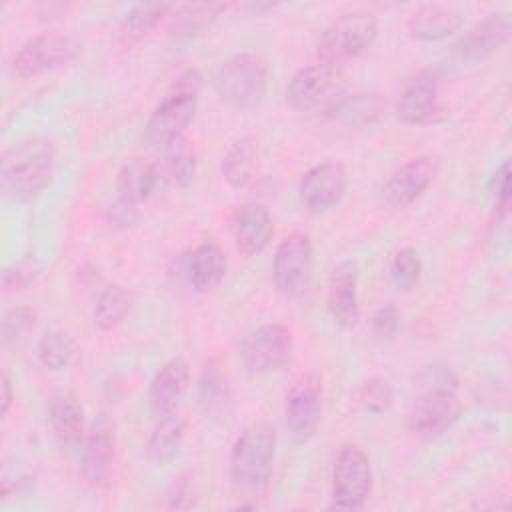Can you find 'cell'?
I'll list each match as a JSON object with an SVG mask.
<instances>
[{"label": "cell", "mask_w": 512, "mask_h": 512, "mask_svg": "<svg viewBox=\"0 0 512 512\" xmlns=\"http://www.w3.org/2000/svg\"><path fill=\"white\" fill-rule=\"evenodd\" d=\"M450 372L436 380L434 386L426 388L412 404L408 412V428L418 438L430 440L450 430L460 414L462 402L456 394V384L448 382Z\"/></svg>", "instance_id": "8992f818"}, {"label": "cell", "mask_w": 512, "mask_h": 512, "mask_svg": "<svg viewBox=\"0 0 512 512\" xmlns=\"http://www.w3.org/2000/svg\"><path fill=\"white\" fill-rule=\"evenodd\" d=\"M358 278L360 270L354 260L338 262L328 276V310L344 330H352L360 320Z\"/></svg>", "instance_id": "ac0fdd59"}, {"label": "cell", "mask_w": 512, "mask_h": 512, "mask_svg": "<svg viewBox=\"0 0 512 512\" xmlns=\"http://www.w3.org/2000/svg\"><path fill=\"white\" fill-rule=\"evenodd\" d=\"M170 4H136L132 6L118 26V38L124 44H134L146 38L166 16Z\"/></svg>", "instance_id": "f1b7e54d"}, {"label": "cell", "mask_w": 512, "mask_h": 512, "mask_svg": "<svg viewBox=\"0 0 512 512\" xmlns=\"http://www.w3.org/2000/svg\"><path fill=\"white\" fill-rule=\"evenodd\" d=\"M226 10V4H188L176 10L174 14V30L176 34H196L202 28L210 26V22Z\"/></svg>", "instance_id": "d6a6232c"}, {"label": "cell", "mask_w": 512, "mask_h": 512, "mask_svg": "<svg viewBox=\"0 0 512 512\" xmlns=\"http://www.w3.org/2000/svg\"><path fill=\"white\" fill-rule=\"evenodd\" d=\"M342 76L332 64H310L294 72L286 86V102L296 110H312L326 104V110L342 98Z\"/></svg>", "instance_id": "8fae6325"}, {"label": "cell", "mask_w": 512, "mask_h": 512, "mask_svg": "<svg viewBox=\"0 0 512 512\" xmlns=\"http://www.w3.org/2000/svg\"><path fill=\"white\" fill-rule=\"evenodd\" d=\"M260 166V144L254 136H242L226 150L220 172L232 188H244L252 182Z\"/></svg>", "instance_id": "d4e9b609"}, {"label": "cell", "mask_w": 512, "mask_h": 512, "mask_svg": "<svg viewBox=\"0 0 512 512\" xmlns=\"http://www.w3.org/2000/svg\"><path fill=\"white\" fill-rule=\"evenodd\" d=\"M440 172V158L434 154H420L390 174L384 184V198L392 208H406L414 204L436 180Z\"/></svg>", "instance_id": "9a60e30c"}, {"label": "cell", "mask_w": 512, "mask_h": 512, "mask_svg": "<svg viewBox=\"0 0 512 512\" xmlns=\"http://www.w3.org/2000/svg\"><path fill=\"white\" fill-rule=\"evenodd\" d=\"M268 82V60L256 52H240L230 56L214 74V88L218 96L238 110L256 108L266 96Z\"/></svg>", "instance_id": "277c9868"}, {"label": "cell", "mask_w": 512, "mask_h": 512, "mask_svg": "<svg viewBox=\"0 0 512 512\" xmlns=\"http://www.w3.org/2000/svg\"><path fill=\"white\" fill-rule=\"evenodd\" d=\"M274 236V224L268 208L260 202H248L236 218V246L246 256L264 252Z\"/></svg>", "instance_id": "44dd1931"}, {"label": "cell", "mask_w": 512, "mask_h": 512, "mask_svg": "<svg viewBox=\"0 0 512 512\" xmlns=\"http://www.w3.org/2000/svg\"><path fill=\"white\" fill-rule=\"evenodd\" d=\"M322 414V382L310 372L300 376L286 394L284 422L290 438L304 444L314 438Z\"/></svg>", "instance_id": "7c38bea8"}, {"label": "cell", "mask_w": 512, "mask_h": 512, "mask_svg": "<svg viewBox=\"0 0 512 512\" xmlns=\"http://www.w3.org/2000/svg\"><path fill=\"white\" fill-rule=\"evenodd\" d=\"M488 190H490L496 206L506 212L508 204H510V164H508V160H504L496 168V172L490 178Z\"/></svg>", "instance_id": "f35d334b"}, {"label": "cell", "mask_w": 512, "mask_h": 512, "mask_svg": "<svg viewBox=\"0 0 512 512\" xmlns=\"http://www.w3.org/2000/svg\"><path fill=\"white\" fill-rule=\"evenodd\" d=\"M400 326V312L394 304H382L370 318V330L378 340H390Z\"/></svg>", "instance_id": "74e56055"}, {"label": "cell", "mask_w": 512, "mask_h": 512, "mask_svg": "<svg viewBox=\"0 0 512 512\" xmlns=\"http://www.w3.org/2000/svg\"><path fill=\"white\" fill-rule=\"evenodd\" d=\"M12 406V382L8 378V374L2 376V416L8 414Z\"/></svg>", "instance_id": "ab89813d"}, {"label": "cell", "mask_w": 512, "mask_h": 512, "mask_svg": "<svg viewBox=\"0 0 512 512\" xmlns=\"http://www.w3.org/2000/svg\"><path fill=\"white\" fill-rule=\"evenodd\" d=\"M184 432H186V418L178 410L158 416V424L154 426L146 442L148 458L158 464L172 460L184 440Z\"/></svg>", "instance_id": "4316f807"}, {"label": "cell", "mask_w": 512, "mask_h": 512, "mask_svg": "<svg viewBox=\"0 0 512 512\" xmlns=\"http://www.w3.org/2000/svg\"><path fill=\"white\" fill-rule=\"evenodd\" d=\"M438 74L432 70L416 74L400 92L394 114L404 124H430L442 116L438 98Z\"/></svg>", "instance_id": "2e32d148"}, {"label": "cell", "mask_w": 512, "mask_h": 512, "mask_svg": "<svg viewBox=\"0 0 512 512\" xmlns=\"http://www.w3.org/2000/svg\"><path fill=\"white\" fill-rule=\"evenodd\" d=\"M54 166L56 146L50 138L18 140L0 158V188L12 200H30L50 184Z\"/></svg>", "instance_id": "6da1fadb"}, {"label": "cell", "mask_w": 512, "mask_h": 512, "mask_svg": "<svg viewBox=\"0 0 512 512\" xmlns=\"http://www.w3.org/2000/svg\"><path fill=\"white\" fill-rule=\"evenodd\" d=\"M314 276V246L308 234H288L274 252L272 280L286 298H300L308 292Z\"/></svg>", "instance_id": "52a82bcc"}, {"label": "cell", "mask_w": 512, "mask_h": 512, "mask_svg": "<svg viewBox=\"0 0 512 512\" xmlns=\"http://www.w3.org/2000/svg\"><path fill=\"white\" fill-rule=\"evenodd\" d=\"M36 320H38V314L30 306H14L6 310L2 316V328H0L4 344L22 340L26 334L34 330Z\"/></svg>", "instance_id": "d590c367"}, {"label": "cell", "mask_w": 512, "mask_h": 512, "mask_svg": "<svg viewBox=\"0 0 512 512\" xmlns=\"http://www.w3.org/2000/svg\"><path fill=\"white\" fill-rule=\"evenodd\" d=\"M394 396H396V392H394L392 382L382 376L368 378L358 390V402L370 414L388 412L390 406L394 404Z\"/></svg>", "instance_id": "e575fe53"}, {"label": "cell", "mask_w": 512, "mask_h": 512, "mask_svg": "<svg viewBox=\"0 0 512 512\" xmlns=\"http://www.w3.org/2000/svg\"><path fill=\"white\" fill-rule=\"evenodd\" d=\"M116 452V432L114 422L102 414L92 422L82 438L80 474L84 482L92 488H106L112 478Z\"/></svg>", "instance_id": "4fadbf2b"}, {"label": "cell", "mask_w": 512, "mask_h": 512, "mask_svg": "<svg viewBox=\"0 0 512 512\" xmlns=\"http://www.w3.org/2000/svg\"><path fill=\"white\" fill-rule=\"evenodd\" d=\"M130 308H132V294L120 284H110L102 288V292L96 298V304L92 310V322L98 330L108 332L128 316Z\"/></svg>", "instance_id": "f546056e"}, {"label": "cell", "mask_w": 512, "mask_h": 512, "mask_svg": "<svg viewBox=\"0 0 512 512\" xmlns=\"http://www.w3.org/2000/svg\"><path fill=\"white\" fill-rule=\"evenodd\" d=\"M48 424L56 440L74 446L84 438V406L70 392H58L48 402Z\"/></svg>", "instance_id": "603a6c76"}, {"label": "cell", "mask_w": 512, "mask_h": 512, "mask_svg": "<svg viewBox=\"0 0 512 512\" xmlns=\"http://www.w3.org/2000/svg\"><path fill=\"white\" fill-rule=\"evenodd\" d=\"M276 452V430L268 422L246 426L234 440L228 460V480L238 492H258L266 486Z\"/></svg>", "instance_id": "7a4b0ae2"}, {"label": "cell", "mask_w": 512, "mask_h": 512, "mask_svg": "<svg viewBox=\"0 0 512 512\" xmlns=\"http://www.w3.org/2000/svg\"><path fill=\"white\" fill-rule=\"evenodd\" d=\"M294 354L292 330L280 322L262 324L250 330L240 346L238 358L248 372L266 374L284 368Z\"/></svg>", "instance_id": "ba28073f"}, {"label": "cell", "mask_w": 512, "mask_h": 512, "mask_svg": "<svg viewBox=\"0 0 512 512\" xmlns=\"http://www.w3.org/2000/svg\"><path fill=\"white\" fill-rule=\"evenodd\" d=\"M512 32V20L508 12H492L464 32L456 44L454 54L462 62H482L498 52Z\"/></svg>", "instance_id": "e0dca14e"}, {"label": "cell", "mask_w": 512, "mask_h": 512, "mask_svg": "<svg viewBox=\"0 0 512 512\" xmlns=\"http://www.w3.org/2000/svg\"><path fill=\"white\" fill-rule=\"evenodd\" d=\"M36 274H38L36 262L32 258H22L4 270V278H2L4 290L6 292L24 290L30 282H34Z\"/></svg>", "instance_id": "8d00e7d4"}, {"label": "cell", "mask_w": 512, "mask_h": 512, "mask_svg": "<svg viewBox=\"0 0 512 512\" xmlns=\"http://www.w3.org/2000/svg\"><path fill=\"white\" fill-rule=\"evenodd\" d=\"M160 180L158 166L144 158H134L126 162L116 178V192L118 202L136 208L140 202L152 196Z\"/></svg>", "instance_id": "cb8c5ba5"}, {"label": "cell", "mask_w": 512, "mask_h": 512, "mask_svg": "<svg viewBox=\"0 0 512 512\" xmlns=\"http://www.w3.org/2000/svg\"><path fill=\"white\" fill-rule=\"evenodd\" d=\"M384 108V102L378 94H354L338 98L326 112L334 120L346 124H364L372 122Z\"/></svg>", "instance_id": "1f68e13d"}, {"label": "cell", "mask_w": 512, "mask_h": 512, "mask_svg": "<svg viewBox=\"0 0 512 512\" xmlns=\"http://www.w3.org/2000/svg\"><path fill=\"white\" fill-rule=\"evenodd\" d=\"M462 22H464L462 14L456 12L454 8L426 4V6H420L408 18V32L416 40L438 42L454 36L462 28Z\"/></svg>", "instance_id": "7402d4cb"}, {"label": "cell", "mask_w": 512, "mask_h": 512, "mask_svg": "<svg viewBox=\"0 0 512 512\" xmlns=\"http://www.w3.org/2000/svg\"><path fill=\"white\" fill-rule=\"evenodd\" d=\"M80 52V42L70 34L44 32L20 46L12 68L20 78H36L70 64Z\"/></svg>", "instance_id": "30bf717a"}, {"label": "cell", "mask_w": 512, "mask_h": 512, "mask_svg": "<svg viewBox=\"0 0 512 512\" xmlns=\"http://www.w3.org/2000/svg\"><path fill=\"white\" fill-rule=\"evenodd\" d=\"M420 274H422V260L418 252L410 246L400 248L390 262V276L394 286L402 292H410L418 284Z\"/></svg>", "instance_id": "836d02e7"}, {"label": "cell", "mask_w": 512, "mask_h": 512, "mask_svg": "<svg viewBox=\"0 0 512 512\" xmlns=\"http://www.w3.org/2000/svg\"><path fill=\"white\" fill-rule=\"evenodd\" d=\"M186 280L196 292H210L214 290L226 274V254L222 246L208 238L200 242L196 248L188 252V256L182 260Z\"/></svg>", "instance_id": "ffe728a7"}, {"label": "cell", "mask_w": 512, "mask_h": 512, "mask_svg": "<svg viewBox=\"0 0 512 512\" xmlns=\"http://www.w3.org/2000/svg\"><path fill=\"white\" fill-rule=\"evenodd\" d=\"M164 166L176 186H188L196 174V148L182 134L164 146Z\"/></svg>", "instance_id": "4dcf8cb0"}, {"label": "cell", "mask_w": 512, "mask_h": 512, "mask_svg": "<svg viewBox=\"0 0 512 512\" xmlns=\"http://www.w3.org/2000/svg\"><path fill=\"white\" fill-rule=\"evenodd\" d=\"M200 86L202 76L196 68H188L174 80L144 126V140L150 146L164 148L170 140L184 134L196 114Z\"/></svg>", "instance_id": "3957f363"}, {"label": "cell", "mask_w": 512, "mask_h": 512, "mask_svg": "<svg viewBox=\"0 0 512 512\" xmlns=\"http://www.w3.org/2000/svg\"><path fill=\"white\" fill-rule=\"evenodd\" d=\"M378 36V20L366 10L346 12L330 22L318 42L316 54L324 64H338L366 52Z\"/></svg>", "instance_id": "5b68a950"}, {"label": "cell", "mask_w": 512, "mask_h": 512, "mask_svg": "<svg viewBox=\"0 0 512 512\" xmlns=\"http://www.w3.org/2000/svg\"><path fill=\"white\" fill-rule=\"evenodd\" d=\"M36 356H38L40 364L46 370L58 372V370L70 368L78 360L80 348H78L76 340L68 332H64V330H48L38 340Z\"/></svg>", "instance_id": "83f0119b"}, {"label": "cell", "mask_w": 512, "mask_h": 512, "mask_svg": "<svg viewBox=\"0 0 512 512\" xmlns=\"http://www.w3.org/2000/svg\"><path fill=\"white\" fill-rule=\"evenodd\" d=\"M190 384V366L182 356L166 360L152 376L148 402L156 416L174 412Z\"/></svg>", "instance_id": "d6986e66"}, {"label": "cell", "mask_w": 512, "mask_h": 512, "mask_svg": "<svg viewBox=\"0 0 512 512\" xmlns=\"http://www.w3.org/2000/svg\"><path fill=\"white\" fill-rule=\"evenodd\" d=\"M348 188V174L340 162L328 160L304 172L298 192L300 200L312 214H322L336 208Z\"/></svg>", "instance_id": "5bb4252c"}, {"label": "cell", "mask_w": 512, "mask_h": 512, "mask_svg": "<svg viewBox=\"0 0 512 512\" xmlns=\"http://www.w3.org/2000/svg\"><path fill=\"white\" fill-rule=\"evenodd\" d=\"M372 490V464L356 444H344L332 468V502L340 510L360 508Z\"/></svg>", "instance_id": "9c48e42d"}, {"label": "cell", "mask_w": 512, "mask_h": 512, "mask_svg": "<svg viewBox=\"0 0 512 512\" xmlns=\"http://www.w3.org/2000/svg\"><path fill=\"white\" fill-rule=\"evenodd\" d=\"M198 402L206 416H224L230 402V386L224 364L218 358L204 362L198 378Z\"/></svg>", "instance_id": "484cf974"}]
</instances>
